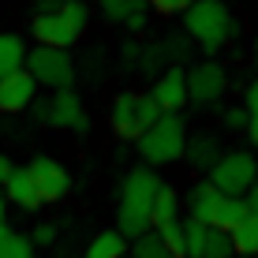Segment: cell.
Listing matches in <instances>:
<instances>
[{"label": "cell", "instance_id": "ac0fdd59", "mask_svg": "<svg viewBox=\"0 0 258 258\" xmlns=\"http://www.w3.org/2000/svg\"><path fill=\"white\" fill-rule=\"evenodd\" d=\"M127 251V239H123L116 228H105V232H97L90 243H86L83 258H123Z\"/></svg>", "mask_w": 258, "mask_h": 258}, {"label": "cell", "instance_id": "30bf717a", "mask_svg": "<svg viewBox=\"0 0 258 258\" xmlns=\"http://www.w3.org/2000/svg\"><path fill=\"white\" fill-rule=\"evenodd\" d=\"M150 97H154V105L161 112H180L187 105V71L176 68V64L165 68L154 79V86H150Z\"/></svg>", "mask_w": 258, "mask_h": 258}, {"label": "cell", "instance_id": "f35d334b", "mask_svg": "<svg viewBox=\"0 0 258 258\" xmlns=\"http://www.w3.org/2000/svg\"><path fill=\"white\" fill-rule=\"evenodd\" d=\"M0 221H8V199H4V191H0Z\"/></svg>", "mask_w": 258, "mask_h": 258}, {"label": "cell", "instance_id": "9c48e42d", "mask_svg": "<svg viewBox=\"0 0 258 258\" xmlns=\"http://www.w3.org/2000/svg\"><path fill=\"white\" fill-rule=\"evenodd\" d=\"M26 168H30V176H34V187H38L41 202H60V199H68V191H71V172H68L60 161H52V157H34Z\"/></svg>", "mask_w": 258, "mask_h": 258}, {"label": "cell", "instance_id": "d4e9b609", "mask_svg": "<svg viewBox=\"0 0 258 258\" xmlns=\"http://www.w3.org/2000/svg\"><path fill=\"white\" fill-rule=\"evenodd\" d=\"M202 258H232V239L221 228H210L206 232V247H202Z\"/></svg>", "mask_w": 258, "mask_h": 258}, {"label": "cell", "instance_id": "484cf974", "mask_svg": "<svg viewBox=\"0 0 258 258\" xmlns=\"http://www.w3.org/2000/svg\"><path fill=\"white\" fill-rule=\"evenodd\" d=\"M0 258H34V243H30V236H19V232H12L0 243Z\"/></svg>", "mask_w": 258, "mask_h": 258}, {"label": "cell", "instance_id": "4316f807", "mask_svg": "<svg viewBox=\"0 0 258 258\" xmlns=\"http://www.w3.org/2000/svg\"><path fill=\"white\" fill-rule=\"evenodd\" d=\"M247 120H251V112H247L243 105H228V109L221 112V123H225L228 131H247Z\"/></svg>", "mask_w": 258, "mask_h": 258}, {"label": "cell", "instance_id": "f1b7e54d", "mask_svg": "<svg viewBox=\"0 0 258 258\" xmlns=\"http://www.w3.org/2000/svg\"><path fill=\"white\" fill-rule=\"evenodd\" d=\"M52 239H56V225H38V228H34V236H30V243L34 247H49Z\"/></svg>", "mask_w": 258, "mask_h": 258}, {"label": "cell", "instance_id": "836d02e7", "mask_svg": "<svg viewBox=\"0 0 258 258\" xmlns=\"http://www.w3.org/2000/svg\"><path fill=\"white\" fill-rule=\"evenodd\" d=\"M30 109H34V116H38L41 123H49V101H34Z\"/></svg>", "mask_w": 258, "mask_h": 258}, {"label": "cell", "instance_id": "d6a6232c", "mask_svg": "<svg viewBox=\"0 0 258 258\" xmlns=\"http://www.w3.org/2000/svg\"><path fill=\"white\" fill-rule=\"evenodd\" d=\"M146 23H150V19H146V12H139V15H131V19L123 23V26H127L131 34H139V30H146Z\"/></svg>", "mask_w": 258, "mask_h": 258}, {"label": "cell", "instance_id": "277c9868", "mask_svg": "<svg viewBox=\"0 0 258 258\" xmlns=\"http://www.w3.org/2000/svg\"><path fill=\"white\" fill-rule=\"evenodd\" d=\"M86 23H90V8H86L83 0H75V4H64V8H56V12H49V15H34L30 34H34V41H38L41 49H64L68 52L83 38Z\"/></svg>", "mask_w": 258, "mask_h": 258}, {"label": "cell", "instance_id": "4fadbf2b", "mask_svg": "<svg viewBox=\"0 0 258 258\" xmlns=\"http://www.w3.org/2000/svg\"><path fill=\"white\" fill-rule=\"evenodd\" d=\"M34 101H38V83L26 75V68L15 71V75H8V79H0V112L12 116V112L30 109Z\"/></svg>", "mask_w": 258, "mask_h": 258}, {"label": "cell", "instance_id": "4dcf8cb0", "mask_svg": "<svg viewBox=\"0 0 258 258\" xmlns=\"http://www.w3.org/2000/svg\"><path fill=\"white\" fill-rule=\"evenodd\" d=\"M64 4H75V0H34L38 15H49V12H56V8H64Z\"/></svg>", "mask_w": 258, "mask_h": 258}, {"label": "cell", "instance_id": "74e56055", "mask_svg": "<svg viewBox=\"0 0 258 258\" xmlns=\"http://www.w3.org/2000/svg\"><path fill=\"white\" fill-rule=\"evenodd\" d=\"M8 236H12V225H8V221H0V243H4Z\"/></svg>", "mask_w": 258, "mask_h": 258}, {"label": "cell", "instance_id": "e575fe53", "mask_svg": "<svg viewBox=\"0 0 258 258\" xmlns=\"http://www.w3.org/2000/svg\"><path fill=\"white\" fill-rule=\"evenodd\" d=\"M12 168H15V165L8 161L4 154H0V187H4V183H8V176H12Z\"/></svg>", "mask_w": 258, "mask_h": 258}, {"label": "cell", "instance_id": "5bb4252c", "mask_svg": "<svg viewBox=\"0 0 258 258\" xmlns=\"http://www.w3.org/2000/svg\"><path fill=\"white\" fill-rule=\"evenodd\" d=\"M4 199H8V206H19L23 213H34V210L45 206L38 187H34L30 168H12V176H8V183H4Z\"/></svg>", "mask_w": 258, "mask_h": 258}, {"label": "cell", "instance_id": "7c38bea8", "mask_svg": "<svg viewBox=\"0 0 258 258\" xmlns=\"http://www.w3.org/2000/svg\"><path fill=\"white\" fill-rule=\"evenodd\" d=\"M225 199H228V195H221L210 180H199V183L187 191V202H183V206H187V217H191V221H199V225L213 228V221H217V213H221V206H225Z\"/></svg>", "mask_w": 258, "mask_h": 258}, {"label": "cell", "instance_id": "d6986e66", "mask_svg": "<svg viewBox=\"0 0 258 258\" xmlns=\"http://www.w3.org/2000/svg\"><path fill=\"white\" fill-rule=\"evenodd\" d=\"M180 217V195H176L172 187H165L157 191V199H154V213H150V228H161L168 225V221H176Z\"/></svg>", "mask_w": 258, "mask_h": 258}, {"label": "cell", "instance_id": "44dd1931", "mask_svg": "<svg viewBox=\"0 0 258 258\" xmlns=\"http://www.w3.org/2000/svg\"><path fill=\"white\" fill-rule=\"evenodd\" d=\"M206 225H199V221H183V258H202V247H206Z\"/></svg>", "mask_w": 258, "mask_h": 258}, {"label": "cell", "instance_id": "ba28073f", "mask_svg": "<svg viewBox=\"0 0 258 258\" xmlns=\"http://www.w3.org/2000/svg\"><path fill=\"white\" fill-rule=\"evenodd\" d=\"M225 90H228V75L217 60H202L187 71V105H199V109L217 105Z\"/></svg>", "mask_w": 258, "mask_h": 258}, {"label": "cell", "instance_id": "1f68e13d", "mask_svg": "<svg viewBox=\"0 0 258 258\" xmlns=\"http://www.w3.org/2000/svg\"><path fill=\"white\" fill-rule=\"evenodd\" d=\"M139 56H142V49L131 41V45H123V68H139Z\"/></svg>", "mask_w": 258, "mask_h": 258}, {"label": "cell", "instance_id": "6da1fadb", "mask_svg": "<svg viewBox=\"0 0 258 258\" xmlns=\"http://www.w3.org/2000/svg\"><path fill=\"white\" fill-rule=\"evenodd\" d=\"M165 187V180L154 168H131L120 183V206H116V232L120 236H142L150 232V213H154V199Z\"/></svg>", "mask_w": 258, "mask_h": 258}, {"label": "cell", "instance_id": "e0dca14e", "mask_svg": "<svg viewBox=\"0 0 258 258\" xmlns=\"http://www.w3.org/2000/svg\"><path fill=\"white\" fill-rule=\"evenodd\" d=\"M26 68V45L19 34H0V79Z\"/></svg>", "mask_w": 258, "mask_h": 258}, {"label": "cell", "instance_id": "3957f363", "mask_svg": "<svg viewBox=\"0 0 258 258\" xmlns=\"http://www.w3.org/2000/svg\"><path fill=\"white\" fill-rule=\"evenodd\" d=\"M139 154L146 165H172L183 157L187 150V127H183V116L180 112H161L146 131L135 139Z\"/></svg>", "mask_w": 258, "mask_h": 258}, {"label": "cell", "instance_id": "83f0119b", "mask_svg": "<svg viewBox=\"0 0 258 258\" xmlns=\"http://www.w3.org/2000/svg\"><path fill=\"white\" fill-rule=\"evenodd\" d=\"M150 4H154L161 15H176V12H187L195 0H150Z\"/></svg>", "mask_w": 258, "mask_h": 258}, {"label": "cell", "instance_id": "8fae6325", "mask_svg": "<svg viewBox=\"0 0 258 258\" xmlns=\"http://www.w3.org/2000/svg\"><path fill=\"white\" fill-rule=\"evenodd\" d=\"M49 123L52 127H64V131H86L90 127V116H86V105L83 97L71 90H56L49 97Z\"/></svg>", "mask_w": 258, "mask_h": 258}, {"label": "cell", "instance_id": "7402d4cb", "mask_svg": "<svg viewBox=\"0 0 258 258\" xmlns=\"http://www.w3.org/2000/svg\"><path fill=\"white\" fill-rule=\"evenodd\" d=\"M247 213H251V206H247V199H225V206H221L217 221H213V228L228 232V228H232L239 217H247Z\"/></svg>", "mask_w": 258, "mask_h": 258}, {"label": "cell", "instance_id": "ffe728a7", "mask_svg": "<svg viewBox=\"0 0 258 258\" xmlns=\"http://www.w3.org/2000/svg\"><path fill=\"white\" fill-rule=\"evenodd\" d=\"M97 8H101L105 19H112V23H127L131 15L146 12V0H97Z\"/></svg>", "mask_w": 258, "mask_h": 258}, {"label": "cell", "instance_id": "cb8c5ba5", "mask_svg": "<svg viewBox=\"0 0 258 258\" xmlns=\"http://www.w3.org/2000/svg\"><path fill=\"white\" fill-rule=\"evenodd\" d=\"M131 254L135 258H172L165 251V243H161V236L150 228V232H142L139 239H135V247H131Z\"/></svg>", "mask_w": 258, "mask_h": 258}, {"label": "cell", "instance_id": "603a6c76", "mask_svg": "<svg viewBox=\"0 0 258 258\" xmlns=\"http://www.w3.org/2000/svg\"><path fill=\"white\" fill-rule=\"evenodd\" d=\"M154 232L161 236L165 251L172 254V258H183V221H180V217L168 221V225H161V228H154Z\"/></svg>", "mask_w": 258, "mask_h": 258}, {"label": "cell", "instance_id": "9a60e30c", "mask_svg": "<svg viewBox=\"0 0 258 258\" xmlns=\"http://www.w3.org/2000/svg\"><path fill=\"white\" fill-rule=\"evenodd\" d=\"M183 157L191 161V168H199V172L210 176V168L225 157V146H221L217 135H210V131H202V135L187 139V150H183Z\"/></svg>", "mask_w": 258, "mask_h": 258}, {"label": "cell", "instance_id": "d590c367", "mask_svg": "<svg viewBox=\"0 0 258 258\" xmlns=\"http://www.w3.org/2000/svg\"><path fill=\"white\" fill-rule=\"evenodd\" d=\"M247 139H251V146H258V116L247 120Z\"/></svg>", "mask_w": 258, "mask_h": 258}, {"label": "cell", "instance_id": "2e32d148", "mask_svg": "<svg viewBox=\"0 0 258 258\" xmlns=\"http://www.w3.org/2000/svg\"><path fill=\"white\" fill-rule=\"evenodd\" d=\"M228 239H232V254L254 258V254H258V213L239 217L236 225L228 228Z\"/></svg>", "mask_w": 258, "mask_h": 258}, {"label": "cell", "instance_id": "7a4b0ae2", "mask_svg": "<svg viewBox=\"0 0 258 258\" xmlns=\"http://www.w3.org/2000/svg\"><path fill=\"white\" fill-rule=\"evenodd\" d=\"M183 30L206 56H213L228 38H236V15L228 12L225 0H195L183 12Z\"/></svg>", "mask_w": 258, "mask_h": 258}, {"label": "cell", "instance_id": "ab89813d", "mask_svg": "<svg viewBox=\"0 0 258 258\" xmlns=\"http://www.w3.org/2000/svg\"><path fill=\"white\" fill-rule=\"evenodd\" d=\"M254 52H258V38H254Z\"/></svg>", "mask_w": 258, "mask_h": 258}, {"label": "cell", "instance_id": "8d00e7d4", "mask_svg": "<svg viewBox=\"0 0 258 258\" xmlns=\"http://www.w3.org/2000/svg\"><path fill=\"white\" fill-rule=\"evenodd\" d=\"M247 206H251V213H258V180H254V187L247 191Z\"/></svg>", "mask_w": 258, "mask_h": 258}, {"label": "cell", "instance_id": "5b68a950", "mask_svg": "<svg viewBox=\"0 0 258 258\" xmlns=\"http://www.w3.org/2000/svg\"><path fill=\"white\" fill-rule=\"evenodd\" d=\"M157 116H161V109L154 105V97L150 94H139V90H123L112 97V109H109V127L116 131L120 139L135 142L142 131L150 127Z\"/></svg>", "mask_w": 258, "mask_h": 258}, {"label": "cell", "instance_id": "8992f818", "mask_svg": "<svg viewBox=\"0 0 258 258\" xmlns=\"http://www.w3.org/2000/svg\"><path fill=\"white\" fill-rule=\"evenodd\" d=\"M254 180H258V157L251 150H225V157L210 168V183L228 199H247Z\"/></svg>", "mask_w": 258, "mask_h": 258}, {"label": "cell", "instance_id": "52a82bcc", "mask_svg": "<svg viewBox=\"0 0 258 258\" xmlns=\"http://www.w3.org/2000/svg\"><path fill=\"white\" fill-rule=\"evenodd\" d=\"M26 75L34 79L38 86H49L52 94L56 90H71L75 83V60L64 49H26Z\"/></svg>", "mask_w": 258, "mask_h": 258}, {"label": "cell", "instance_id": "f546056e", "mask_svg": "<svg viewBox=\"0 0 258 258\" xmlns=\"http://www.w3.org/2000/svg\"><path fill=\"white\" fill-rule=\"evenodd\" d=\"M243 109L251 112V116H258V79H251L243 90Z\"/></svg>", "mask_w": 258, "mask_h": 258}]
</instances>
